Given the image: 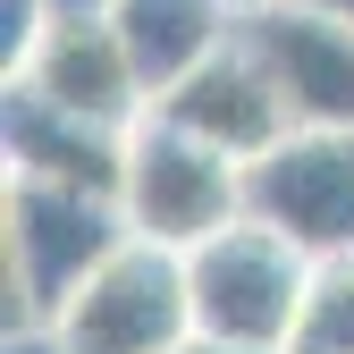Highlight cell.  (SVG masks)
Segmentation results:
<instances>
[{
    "instance_id": "cell-1",
    "label": "cell",
    "mask_w": 354,
    "mask_h": 354,
    "mask_svg": "<svg viewBox=\"0 0 354 354\" xmlns=\"http://www.w3.org/2000/svg\"><path fill=\"white\" fill-rule=\"evenodd\" d=\"M118 245H127L118 194H76V186H34V177H9V194H0L9 337H17V329H51Z\"/></svg>"
},
{
    "instance_id": "cell-2",
    "label": "cell",
    "mask_w": 354,
    "mask_h": 354,
    "mask_svg": "<svg viewBox=\"0 0 354 354\" xmlns=\"http://www.w3.org/2000/svg\"><path fill=\"white\" fill-rule=\"evenodd\" d=\"M313 270L287 236L236 219L228 236H211L203 253H186V304H194V337L228 346V354H287L304 295H313Z\"/></svg>"
},
{
    "instance_id": "cell-3",
    "label": "cell",
    "mask_w": 354,
    "mask_h": 354,
    "mask_svg": "<svg viewBox=\"0 0 354 354\" xmlns=\"http://www.w3.org/2000/svg\"><path fill=\"white\" fill-rule=\"evenodd\" d=\"M118 211H127V236H136V245L203 253L211 236H228L236 219H245V169L228 152L177 136L160 110H144V127L127 136Z\"/></svg>"
},
{
    "instance_id": "cell-4",
    "label": "cell",
    "mask_w": 354,
    "mask_h": 354,
    "mask_svg": "<svg viewBox=\"0 0 354 354\" xmlns=\"http://www.w3.org/2000/svg\"><path fill=\"white\" fill-rule=\"evenodd\" d=\"M59 354H177L194 346V304H186V253H160L127 236L68 313L51 321Z\"/></svg>"
},
{
    "instance_id": "cell-5",
    "label": "cell",
    "mask_w": 354,
    "mask_h": 354,
    "mask_svg": "<svg viewBox=\"0 0 354 354\" xmlns=\"http://www.w3.org/2000/svg\"><path fill=\"white\" fill-rule=\"evenodd\" d=\"M245 219L287 236L304 261L354 253V127H295L245 169Z\"/></svg>"
},
{
    "instance_id": "cell-6",
    "label": "cell",
    "mask_w": 354,
    "mask_h": 354,
    "mask_svg": "<svg viewBox=\"0 0 354 354\" xmlns=\"http://www.w3.org/2000/svg\"><path fill=\"white\" fill-rule=\"evenodd\" d=\"M9 84L42 93L68 118L110 127V136H136L144 110H152V93H144V76H136V59H127L110 17H42L34 42L9 59Z\"/></svg>"
},
{
    "instance_id": "cell-7",
    "label": "cell",
    "mask_w": 354,
    "mask_h": 354,
    "mask_svg": "<svg viewBox=\"0 0 354 354\" xmlns=\"http://www.w3.org/2000/svg\"><path fill=\"white\" fill-rule=\"evenodd\" d=\"M236 42L270 68L295 127H354V26L346 17L270 0V9L236 17Z\"/></svg>"
},
{
    "instance_id": "cell-8",
    "label": "cell",
    "mask_w": 354,
    "mask_h": 354,
    "mask_svg": "<svg viewBox=\"0 0 354 354\" xmlns=\"http://www.w3.org/2000/svg\"><path fill=\"white\" fill-rule=\"evenodd\" d=\"M177 136H194V144H211V152H228L236 169H253L261 152H279L287 136H295V118H287V102H279V84H270V68H261L245 42H228L211 68H194L177 93H160L152 102Z\"/></svg>"
},
{
    "instance_id": "cell-9",
    "label": "cell",
    "mask_w": 354,
    "mask_h": 354,
    "mask_svg": "<svg viewBox=\"0 0 354 354\" xmlns=\"http://www.w3.org/2000/svg\"><path fill=\"white\" fill-rule=\"evenodd\" d=\"M0 136H9V177H34V186L118 194V177H127V136L51 110L42 93H26V84H9V118H0Z\"/></svg>"
},
{
    "instance_id": "cell-10",
    "label": "cell",
    "mask_w": 354,
    "mask_h": 354,
    "mask_svg": "<svg viewBox=\"0 0 354 354\" xmlns=\"http://www.w3.org/2000/svg\"><path fill=\"white\" fill-rule=\"evenodd\" d=\"M236 0H118V42H127V59H136L144 76V93H177L194 68H211L219 51L236 42Z\"/></svg>"
},
{
    "instance_id": "cell-11",
    "label": "cell",
    "mask_w": 354,
    "mask_h": 354,
    "mask_svg": "<svg viewBox=\"0 0 354 354\" xmlns=\"http://www.w3.org/2000/svg\"><path fill=\"white\" fill-rule=\"evenodd\" d=\"M287 354H354V253L313 270V295H304V321H295Z\"/></svg>"
},
{
    "instance_id": "cell-12",
    "label": "cell",
    "mask_w": 354,
    "mask_h": 354,
    "mask_svg": "<svg viewBox=\"0 0 354 354\" xmlns=\"http://www.w3.org/2000/svg\"><path fill=\"white\" fill-rule=\"evenodd\" d=\"M42 17H118V0H42Z\"/></svg>"
},
{
    "instance_id": "cell-13",
    "label": "cell",
    "mask_w": 354,
    "mask_h": 354,
    "mask_svg": "<svg viewBox=\"0 0 354 354\" xmlns=\"http://www.w3.org/2000/svg\"><path fill=\"white\" fill-rule=\"evenodd\" d=\"M295 9H321V17H346L354 26V0H295Z\"/></svg>"
},
{
    "instance_id": "cell-14",
    "label": "cell",
    "mask_w": 354,
    "mask_h": 354,
    "mask_svg": "<svg viewBox=\"0 0 354 354\" xmlns=\"http://www.w3.org/2000/svg\"><path fill=\"white\" fill-rule=\"evenodd\" d=\"M177 354H228V346H203V337H194V346H177Z\"/></svg>"
},
{
    "instance_id": "cell-15",
    "label": "cell",
    "mask_w": 354,
    "mask_h": 354,
    "mask_svg": "<svg viewBox=\"0 0 354 354\" xmlns=\"http://www.w3.org/2000/svg\"><path fill=\"white\" fill-rule=\"evenodd\" d=\"M236 9H270V0H236Z\"/></svg>"
}]
</instances>
